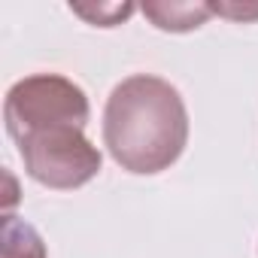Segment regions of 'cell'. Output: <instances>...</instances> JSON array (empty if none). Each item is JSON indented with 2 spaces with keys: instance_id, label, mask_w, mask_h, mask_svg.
<instances>
[{
  "instance_id": "1",
  "label": "cell",
  "mask_w": 258,
  "mask_h": 258,
  "mask_svg": "<svg viewBox=\"0 0 258 258\" xmlns=\"http://www.w3.org/2000/svg\"><path fill=\"white\" fill-rule=\"evenodd\" d=\"M188 143V109L176 85L152 73L121 79L103 106V146L137 176H155L179 161Z\"/></svg>"
},
{
  "instance_id": "2",
  "label": "cell",
  "mask_w": 258,
  "mask_h": 258,
  "mask_svg": "<svg viewBox=\"0 0 258 258\" xmlns=\"http://www.w3.org/2000/svg\"><path fill=\"white\" fill-rule=\"evenodd\" d=\"M25 161V173L55 191H73L91 182L100 173L103 155L85 137L82 127L73 124H52L37 131L19 134L13 140Z\"/></svg>"
},
{
  "instance_id": "4",
  "label": "cell",
  "mask_w": 258,
  "mask_h": 258,
  "mask_svg": "<svg viewBox=\"0 0 258 258\" xmlns=\"http://www.w3.org/2000/svg\"><path fill=\"white\" fill-rule=\"evenodd\" d=\"M140 10L158 31L167 34L198 31L213 16V4H201V0L198 4H191V0H146Z\"/></svg>"
},
{
  "instance_id": "6",
  "label": "cell",
  "mask_w": 258,
  "mask_h": 258,
  "mask_svg": "<svg viewBox=\"0 0 258 258\" xmlns=\"http://www.w3.org/2000/svg\"><path fill=\"white\" fill-rule=\"evenodd\" d=\"M70 13L85 19L94 28H115L131 19L137 7L134 4H70Z\"/></svg>"
},
{
  "instance_id": "5",
  "label": "cell",
  "mask_w": 258,
  "mask_h": 258,
  "mask_svg": "<svg viewBox=\"0 0 258 258\" xmlns=\"http://www.w3.org/2000/svg\"><path fill=\"white\" fill-rule=\"evenodd\" d=\"M0 258H49V252L31 222L7 213L0 222Z\"/></svg>"
},
{
  "instance_id": "7",
  "label": "cell",
  "mask_w": 258,
  "mask_h": 258,
  "mask_svg": "<svg viewBox=\"0 0 258 258\" xmlns=\"http://www.w3.org/2000/svg\"><path fill=\"white\" fill-rule=\"evenodd\" d=\"M213 16H225L231 22H255L258 19V4L246 7V4H213Z\"/></svg>"
},
{
  "instance_id": "3",
  "label": "cell",
  "mask_w": 258,
  "mask_h": 258,
  "mask_svg": "<svg viewBox=\"0 0 258 258\" xmlns=\"http://www.w3.org/2000/svg\"><path fill=\"white\" fill-rule=\"evenodd\" d=\"M88 115H91L88 94L61 73L25 76L7 91L4 100V121L13 140L19 134L37 131V127H52V124H73L85 131Z\"/></svg>"
}]
</instances>
